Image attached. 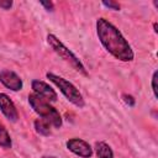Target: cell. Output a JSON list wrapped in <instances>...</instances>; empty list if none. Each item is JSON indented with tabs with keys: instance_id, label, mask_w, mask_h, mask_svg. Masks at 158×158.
Returning a JSON list of instances; mask_svg holds the SVG:
<instances>
[{
	"instance_id": "obj_1",
	"label": "cell",
	"mask_w": 158,
	"mask_h": 158,
	"mask_svg": "<svg viewBox=\"0 0 158 158\" xmlns=\"http://www.w3.org/2000/svg\"><path fill=\"white\" fill-rule=\"evenodd\" d=\"M96 35L99 37V41L104 46V48L111 56H114L116 59H118L121 62L133 60L135 53H133L130 43L126 41V38L122 36V33L117 30V27H115L106 19H104V17L98 19Z\"/></svg>"
},
{
	"instance_id": "obj_2",
	"label": "cell",
	"mask_w": 158,
	"mask_h": 158,
	"mask_svg": "<svg viewBox=\"0 0 158 158\" xmlns=\"http://www.w3.org/2000/svg\"><path fill=\"white\" fill-rule=\"evenodd\" d=\"M28 104H30V106L33 109V111L41 118L46 120L47 122H49L56 128L62 127L63 121H62L60 114L47 100L42 99L41 96H38V95H36L33 93V94H30L28 95Z\"/></svg>"
},
{
	"instance_id": "obj_3",
	"label": "cell",
	"mask_w": 158,
	"mask_h": 158,
	"mask_svg": "<svg viewBox=\"0 0 158 158\" xmlns=\"http://www.w3.org/2000/svg\"><path fill=\"white\" fill-rule=\"evenodd\" d=\"M46 77H47V79H49L60 90V93L65 96V99L69 102H72L73 105H75L79 109H81V107L85 106L84 98H83L81 93L79 91V89L74 84H72L70 81H68L63 77H59V75L53 74V73H49V72L46 74Z\"/></svg>"
},
{
	"instance_id": "obj_4",
	"label": "cell",
	"mask_w": 158,
	"mask_h": 158,
	"mask_svg": "<svg viewBox=\"0 0 158 158\" xmlns=\"http://www.w3.org/2000/svg\"><path fill=\"white\" fill-rule=\"evenodd\" d=\"M47 43H48L49 47H51L64 62H67L73 69H75L78 73L83 74L84 77H88V72H86L84 64L80 62V59H79L69 48H67L54 35L49 33V35L47 36Z\"/></svg>"
},
{
	"instance_id": "obj_5",
	"label": "cell",
	"mask_w": 158,
	"mask_h": 158,
	"mask_svg": "<svg viewBox=\"0 0 158 158\" xmlns=\"http://www.w3.org/2000/svg\"><path fill=\"white\" fill-rule=\"evenodd\" d=\"M65 146L72 153L79 156L80 158H90L93 156V148L81 138H70L67 141Z\"/></svg>"
},
{
	"instance_id": "obj_6",
	"label": "cell",
	"mask_w": 158,
	"mask_h": 158,
	"mask_svg": "<svg viewBox=\"0 0 158 158\" xmlns=\"http://www.w3.org/2000/svg\"><path fill=\"white\" fill-rule=\"evenodd\" d=\"M0 83L12 90V91H19L22 89L23 86V83H22V79L12 70H9V69H2L0 70Z\"/></svg>"
},
{
	"instance_id": "obj_7",
	"label": "cell",
	"mask_w": 158,
	"mask_h": 158,
	"mask_svg": "<svg viewBox=\"0 0 158 158\" xmlns=\"http://www.w3.org/2000/svg\"><path fill=\"white\" fill-rule=\"evenodd\" d=\"M31 86H32V89H33V91H35L36 95L41 96L42 99L47 100L48 102H49V101H52V102H53V101H57L58 95H57L56 90H54L51 85H48L47 83H44V81H42V80L35 79V80H32Z\"/></svg>"
},
{
	"instance_id": "obj_8",
	"label": "cell",
	"mask_w": 158,
	"mask_h": 158,
	"mask_svg": "<svg viewBox=\"0 0 158 158\" xmlns=\"http://www.w3.org/2000/svg\"><path fill=\"white\" fill-rule=\"evenodd\" d=\"M0 110L4 116L11 122H16L19 120V112L14 104V101L5 93H0Z\"/></svg>"
},
{
	"instance_id": "obj_9",
	"label": "cell",
	"mask_w": 158,
	"mask_h": 158,
	"mask_svg": "<svg viewBox=\"0 0 158 158\" xmlns=\"http://www.w3.org/2000/svg\"><path fill=\"white\" fill-rule=\"evenodd\" d=\"M95 153L96 158H114V152L111 147L102 141L95 143Z\"/></svg>"
},
{
	"instance_id": "obj_10",
	"label": "cell",
	"mask_w": 158,
	"mask_h": 158,
	"mask_svg": "<svg viewBox=\"0 0 158 158\" xmlns=\"http://www.w3.org/2000/svg\"><path fill=\"white\" fill-rule=\"evenodd\" d=\"M35 131L41 135V136H49L51 135V123L47 122L46 120L43 118H37L35 120Z\"/></svg>"
},
{
	"instance_id": "obj_11",
	"label": "cell",
	"mask_w": 158,
	"mask_h": 158,
	"mask_svg": "<svg viewBox=\"0 0 158 158\" xmlns=\"http://www.w3.org/2000/svg\"><path fill=\"white\" fill-rule=\"evenodd\" d=\"M0 146L5 149H9L11 148L12 146V142H11V137H10V133L7 132L6 127L0 122Z\"/></svg>"
},
{
	"instance_id": "obj_12",
	"label": "cell",
	"mask_w": 158,
	"mask_h": 158,
	"mask_svg": "<svg viewBox=\"0 0 158 158\" xmlns=\"http://www.w3.org/2000/svg\"><path fill=\"white\" fill-rule=\"evenodd\" d=\"M157 74H158V72L154 70L153 75H152V91H153V95H154L156 99L158 98V94H157Z\"/></svg>"
},
{
	"instance_id": "obj_13",
	"label": "cell",
	"mask_w": 158,
	"mask_h": 158,
	"mask_svg": "<svg viewBox=\"0 0 158 158\" xmlns=\"http://www.w3.org/2000/svg\"><path fill=\"white\" fill-rule=\"evenodd\" d=\"M122 99H123V101L128 105V106H135V104H136V99L132 96V95H130V94H122Z\"/></svg>"
},
{
	"instance_id": "obj_14",
	"label": "cell",
	"mask_w": 158,
	"mask_h": 158,
	"mask_svg": "<svg viewBox=\"0 0 158 158\" xmlns=\"http://www.w3.org/2000/svg\"><path fill=\"white\" fill-rule=\"evenodd\" d=\"M101 4H102L104 6H106V7L111 9V10H114V11H118V10H120V4L115 2V1H102Z\"/></svg>"
},
{
	"instance_id": "obj_15",
	"label": "cell",
	"mask_w": 158,
	"mask_h": 158,
	"mask_svg": "<svg viewBox=\"0 0 158 158\" xmlns=\"http://www.w3.org/2000/svg\"><path fill=\"white\" fill-rule=\"evenodd\" d=\"M40 4L47 10V11H53L54 10V5L52 1H40Z\"/></svg>"
},
{
	"instance_id": "obj_16",
	"label": "cell",
	"mask_w": 158,
	"mask_h": 158,
	"mask_svg": "<svg viewBox=\"0 0 158 158\" xmlns=\"http://www.w3.org/2000/svg\"><path fill=\"white\" fill-rule=\"evenodd\" d=\"M12 6V1L11 0H1L0 1V7L4 10H10Z\"/></svg>"
},
{
	"instance_id": "obj_17",
	"label": "cell",
	"mask_w": 158,
	"mask_h": 158,
	"mask_svg": "<svg viewBox=\"0 0 158 158\" xmlns=\"http://www.w3.org/2000/svg\"><path fill=\"white\" fill-rule=\"evenodd\" d=\"M153 31H154L156 33L158 32V30H157V22H154V23H153Z\"/></svg>"
},
{
	"instance_id": "obj_18",
	"label": "cell",
	"mask_w": 158,
	"mask_h": 158,
	"mask_svg": "<svg viewBox=\"0 0 158 158\" xmlns=\"http://www.w3.org/2000/svg\"><path fill=\"white\" fill-rule=\"evenodd\" d=\"M41 158H57V157H54V156H42Z\"/></svg>"
},
{
	"instance_id": "obj_19",
	"label": "cell",
	"mask_w": 158,
	"mask_h": 158,
	"mask_svg": "<svg viewBox=\"0 0 158 158\" xmlns=\"http://www.w3.org/2000/svg\"><path fill=\"white\" fill-rule=\"evenodd\" d=\"M153 4H154V6H156V7H158V2H157V0H154V1H153Z\"/></svg>"
}]
</instances>
